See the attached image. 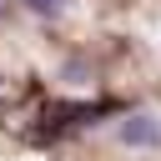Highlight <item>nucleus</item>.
<instances>
[{
	"mask_svg": "<svg viewBox=\"0 0 161 161\" xmlns=\"http://www.w3.org/2000/svg\"><path fill=\"white\" fill-rule=\"evenodd\" d=\"M121 141L126 146H156L161 141V126L151 116H131V121H121Z\"/></svg>",
	"mask_w": 161,
	"mask_h": 161,
	"instance_id": "nucleus-1",
	"label": "nucleus"
},
{
	"mask_svg": "<svg viewBox=\"0 0 161 161\" xmlns=\"http://www.w3.org/2000/svg\"><path fill=\"white\" fill-rule=\"evenodd\" d=\"M25 5H30L35 15H55V10H60V0H25Z\"/></svg>",
	"mask_w": 161,
	"mask_h": 161,
	"instance_id": "nucleus-2",
	"label": "nucleus"
}]
</instances>
